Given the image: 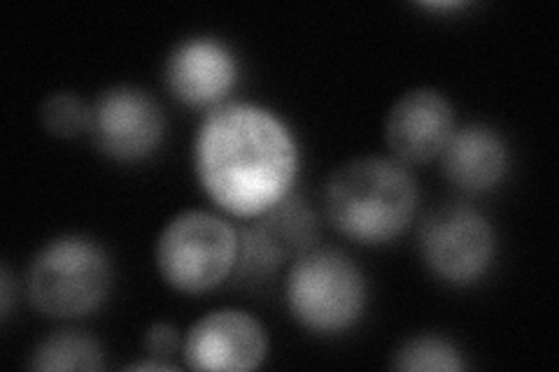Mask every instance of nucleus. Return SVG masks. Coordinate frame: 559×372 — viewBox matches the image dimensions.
I'll list each match as a JSON object with an SVG mask.
<instances>
[{
  "instance_id": "1",
  "label": "nucleus",
  "mask_w": 559,
  "mask_h": 372,
  "mask_svg": "<svg viewBox=\"0 0 559 372\" xmlns=\"http://www.w3.org/2000/svg\"><path fill=\"white\" fill-rule=\"evenodd\" d=\"M194 170L207 199L254 219L294 191L299 145L287 123L254 103H222L201 121Z\"/></svg>"
},
{
  "instance_id": "2",
  "label": "nucleus",
  "mask_w": 559,
  "mask_h": 372,
  "mask_svg": "<svg viewBox=\"0 0 559 372\" xmlns=\"http://www.w3.org/2000/svg\"><path fill=\"white\" fill-rule=\"evenodd\" d=\"M419 189L406 164L390 156H359L329 177L324 212L341 236L382 244L411 226Z\"/></svg>"
},
{
  "instance_id": "3",
  "label": "nucleus",
  "mask_w": 559,
  "mask_h": 372,
  "mask_svg": "<svg viewBox=\"0 0 559 372\" xmlns=\"http://www.w3.org/2000/svg\"><path fill=\"white\" fill-rule=\"evenodd\" d=\"M112 277V261L96 240L61 236L33 256L26 296L33 310L45 316L78 319L105 303Z\"/></svg>"
},
{
  "instance_id": "4",
  "label": "nucleus",
  "mask_w": 559,
  "mask_h": 372,
  "mask_svg": "<svg viewBox=\"0 0 559 372\" xmlns=\"http://www.w3.org/2000/svg\"><path fill=\"white\" fill-rule=\"evenodd\" d=\"M285 298L292 316L310 333H343L366 308V277L343 250L312 244L292 261Z\"/></svg>"
},
{
  "instance_id": "5",
  "label": "nucleus",
  "mask_w": 559,
  "mask_h": 372,
  "mask_svg": "<svg viewBox=\"0 0 559 372\" xmlns=\"http://www.w3.org/2000/svg\"><path fill=\"white\" fill-rule=\"evenodd\" d=\"M238 244V230L229 221L205 209H187L156 240V268L182 293L213 291L234 275Z\"/></svg>"
},
{
  "instance_id": "6",
  "label": "nucleus",
  "mask_w": 559,
  "mask_h": 372,
  "mask_svg": "<svg viewBox=\"0 0 559 372\" xmlns=\"http://www.w3.org/2000/svg\"><path fill=\"white\" fill-rule=\"evenodd\" d=\"M417 242L429 271L454 287L476 285L497 254L495 226L462 203L439 205L425 215Z\"/></svg>"
},
{
  "instance_id": "7",
  "label": "nucleus",
  "mask_w": 559,
  "mask_h": 372,
  "mask_svg": "<svg viewBox=\"0 0 559 372\" xmlns=\"http://www.w3.org/2000/svg\"><path fill=\"white\" fill-rule=\"evenodd\" d=\"M92 145L117 164L145 161L166 137V115L152 94L140 86H110L90 108Z\"/></svg>"
},
{
  "instance_id": "8",
  "label": "nucleus",
  "mask_w": 559,
  "mask_h": 372,
  "mask_svg": "<svg viewBox=\"0 0 559 372\" xmlns=\"http://www.w3.org/2000/svg\"><path fill=\"white\" fill-rule=\"evenodd\" d=\"M318 240V217L310 205L294 196L275 203L238 230L236 275L242 279H266L280 265L294 261Z\"/></svg>"
},
{
  "instance_id": "9",
  "label": "nucleus",
  "mask_w": 559,
  "mask_h": 372,
  "mask_svg": "<svg viewBox=\"0 0 559 372\" xmlns=\"http://www.w3.org/2000/svg\"><path fill=\"white\" fill-rule=\"evenodd\" d=\"M269 335L257 316L242 310H215L189 328L182 357L191 370L245 372L264 363Z\"/></svg>"
},
{
  "instance_id": "10",
  "label": "nucleus",
  "mask_w": 559,
  "mask_h": 372,
  "mask_svg": "<svg viewBox=\"0 0 559 372\" xmlns=\"http://www.w3.org/2000/svg\"><path fill=\"white\" fill-rule=\"evenodd\" d=\"M454 133L452 103L436 88L419 86L401 96L384 119V143L406 166L436 161Z\"/></svg>"
},
{
  "instance_id": "11",
  "label": "nucleus",
  "mask_w": 559,
  "mask_h": 372,
  "mask_svg": "<svg viewBox=\"0 0 559 372\" xmlns=\"http://www.w3.org/2000/svg\"><path fill=\"white\" fill-rule=\"evenodd\" d=\"M166 86L189 108H217L238 80L231 49L215 38H189L166 59Z\"/></svg>"
},
{
  "instance_id": "12",
  "label": "nucleus",
  "mask_w": 559,
  "mask_h": 372,
  "mask_svg": "<svg viewBox=\"0 0 559 372\" xmlns=\"http://www.w3.org/2000/svg\"><path fill=\"white\" fill-rule=\"evenodd\" d=\"M439 158L445 180L474 193L495 189L511 166L506 140L485 123L454 129Z\"/></svg>"
},
{
  "instance_id": "13",
  "label": "nucleus",
  "mask_w": 559,
  "mask_h": 372,
  "mask_svg": "<svg viewBox=\"0 0 559 372\" xmlns=\"http://www.w3.org/2000/svg\"><path fill=\"white\" fill-rule=\"evenodd\" d=\"M105 353L96 338L82 331L51 333L33 349L28 368L33 370H103Z\"/></svg>"
},
{
  "instance_id": "14",
  "label": "nucleus",
  "mask_w": 559,
  "mask_h": 372,
  "mask_svg": "<svg viewBox=\"0 0 559 372\" xmlns=\"http://www.w3.org/2000/svg\"><path fill=\"white\" fill-rule=\"evenodd\" d=\"M404 372H457L466 368L460 349L439 335H417L399 347L392 361Z\"/></svg>"
},
{
  "instance_id": "15",
  "label": "nucleus",
  "mask_w": 559,
  "mask_h": 372,
  "mask_svg": "<svg viewBox=\"0 0 559 372\" xmlns=\"http://www.w3.org/2000/svg\"><path fill=\"white\" fill-rule=\"evenodd\" d=\"M40 123L55 137L70 140L90 129V108L73 92H55L40 103Z\"/></svg>"
},
{
  "instance_id": "16",
  "label": "nucleus",
  "mask_w": 559,
  "mask_h": 372,
  "mask_svg": "<svg viewBox=\"0 0 559 372\" xmlns=\"http://www.w3.org/2000/svg\"><path fill=\"white\" fill-rule=\"evenodd\" d=\"M143 347H145L150 359L168 361L175 351L182 349V338L175 326H170L166 322H156L147 328Z\"/></svg>"
},
{
  "instance_id": "17",
  "label": "nucleus",
  "mask_w": 559,
  "mask_h": 372,
  "mask_svg": "<svg viewBox=\"0 0 559 372\" xmlns=\"http://www.w3.org/2000/svg\"><path fill=\"white\" fill-rule=\"evenodd\" d=\"M0 287H3V293H0V305H3V322H8L10 312H12V303H14V279H12L8 263H3V268H0Z\"/></svg>"
},
{
  "instance_id": "18",
  "label": "nucleus",
  "mask_w": 559,
  "mask_h": 372,
  "mask_svg": "<svg viewBox=\"0 0 559 372\" xmlns=\"http://www.w3.org/2000/svg\"><path fill=\"white\" fill-rule=\"evenodd\" d=\"M127 370H178L173 363L168 361H159V359H145V361H138L127 365Z\"/></svg>"
},
{
  "instance_id": "19",
  "label": "nucleus",
  "mask_w": 559,
  "mask_h": 372,
  "mask_svg": "<svg viewBox=\"0 0 559 372\" xmlns=\"http://www.w3.org/2000/svg\"><path fill=\"white\" fill-rule=\"evenodd\" d=\"M423 8H427V10H457V8H464V3H423Z\"/></svg>"
}]
</instances>
